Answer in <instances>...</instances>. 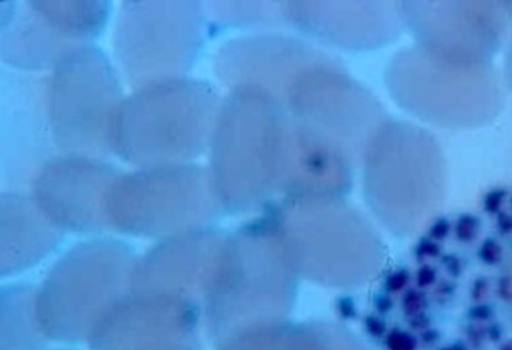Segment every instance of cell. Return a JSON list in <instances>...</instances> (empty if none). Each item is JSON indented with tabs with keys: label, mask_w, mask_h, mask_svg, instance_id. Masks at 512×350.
Listing matches in <instances>:
<instances>
[{
	"label": "cell",
	"mask_w": 512,
	"mask_h": 350,
	"mask_svg": "<svg viewBox=\"0 0 512 350\" xmlns=\"http://www.w3.org/2000/svg\"><path fill=\"white\" fill-rule=\"evenodd\" d=\"M504 205V204H503ZM495 228L499 235L505 237L512 234V212L505 211L503 206L501 210L495 214Z\"/></svg>",
	"instance_id": "4fadbf2b"
},
{
	"label": "cell",
	"mask_w": 512,
	"mask_h": 350,
	"mask_svg": "<svg viewBox=\"0 0 512 350\" xmlns=\"http://www.w3.org/2000/svg\"><path fill=\"white\" fill-rule=\"evenodd\" d=\"M437 280V270L428 264L422 265L416 276V281L419 287L425 288L433 285Z\"/></svg>",
	"instance_id": "5bb4252c"
},
{
	"label": "cell",
	"mask_w": 512,
	"mask_h": 350,
	"mask_svg": "<svg viewBox=\"0 0 512 350\" xmlns=\"http://www.w3.org/2000/svg\"><path fill=\"white\" fill-rule=\"evenodd\" d=\"M508 193L509 191L505 188H494L488 191L482 200V209L485 214L489 216L497 214L501 210Z\"/></svg>",
	"instance_id": "5b68a950"
},
{
	"label": "cell",
	"mask_w": 512,
	"mask_h": 350,
	"mask_svg": "<svg viewBox=\"0 0 512 350\" xmlns=\"http://www.w3.org/2000/svg\"><path fill=\"white\" fill-rule=\"evenodd\" d=\"M464 334L469 345L474 349H481L486 339L485 326L479 323L467 324L464 328Z\"/></svg>",
	"instance_id": "52a82bcc"
},
{
	"label": "cell",
	"mask_w": 512,
	"mask_h": 350,
	"mask_svg": "<svg viewBox=\"0 0 512 350\" xmlns=\"http://www.w3.org/2000/svg\"><path fill=\"white\" fill-rule=\"evenodd\" d=\"M427 306V298L423 292L411 290L407 293L405 298V307L410 314L422 313V310Z\"/></svg>",
	"instance_id": "8fae6325"
},
{
	"label": "cell",
	"mask_w": 512,
	"mask_h": 350,
	"mask_svg": "<svg viewBox=\"0 0 512 350\" xmlns=\"http://www.w3.org/2000/svg\"><path fill=\"white\" fill-rule=\"evenodd\" d=\"M498 350H512V339L501 344Z\"/></svg>",
	"instance_id": "ffe728a7"
},
{
	"label": "cell",
	"mask_w": 512,
	"mask_h": 350,
	"mask_svg": "<svg viewBox=\"0 0 512 350\" xmlns=\"http://www.w3.org/2000/svg\"><path fill=\"white\" fill-rule=\"evenodd\" d=\"M489 280L485 276L476 277L469 288V297L475 302H482V300L486 297L489 291Z\"/></svg>",
	"instance_id": "7c38bea8"
},
{
	"label": "cell",
	"mask_w": 512,
	"mask_h": 350,
	"mask_svg": "<svg viewBox=\"0 0 512 350\" xmlns=\"http://www.w3.org/2000/svg\"><path fill=\"white\" fill-rule=\"evenodd\" d=\"M457 289V285L451 280H441L435 287L434 294L438 299L446 301Z\"/></svg>",
	"instance_id": "9a60e30c"
},
{
	"label": "cell",
	"mask_w": 512,
	"mask_h": 350,
	"mask_svg": "<svg viewBox=\"0 0 512 350\" xmlns=\"http://www.w3.org/2000/svg\"><path fill=\"white\" fill-rule=\"evenodd\" d=\"M494 315L493 308L484 302L473 304L467 310L468 318L474 323L488 322Z\"/></svg>",
	"instance_id": "ba28073f"
},
{
	"label": "cell",
	"mask_w": 512,
	"mask_h": 350,
	"mask_svg": "<svg viewBox=\"0 0 512 350\" xmlns=\"http://www.w3.org/2000/svg\"><path fill=\"white\" fill-rule=\"evenodd\" d=\"M477 258L487 266H495L502 260L503 249L494 237H486L477 249Z\"/></svg>",
	"instance_id": "277c9868"
},
{
	"label": "cell",
	"mask_w": 512,
	"mask_h": 350,
	"mask_svg": "<svg viewBox=\"0 0 512 350\" xmlns=\"http://www.w3.org/2000/svg\"><path fill=\"white\" fill-rule=\"evenodd\" d=\"M438 350H468V348L465 346L462 342H454L451 344L444 345L440 347Z\"/></svg>",
	"instance_id": "d6986e66"
},
{
	"label": "cell",
	"mask_w": 512,
	"mask_h": 350,
	"mask_svg": "<svg viewBox=\"0 0 512 350\" xmlns=\"http://www.w3.org/2000/svg\"><path fill=\"white\" fill-rule=\"evenodd\" d=\"M426 49L460 62H489L512 40V1L431 2Z\"/></svg>",
	"instance_id": "7a4b0ae2"
},
{
	"label": "cell",
	"mask_w": 512,
	"mask_h": 350,
	"mask_svg": "<svg viewBox=\"0 0 512 350\" xmlns=\"http://www.w3.org/2000/svg\"><path fill=\"white\" fill-rule=\"evenodd\" d=\"M481 228V219L473 213H461L452 224V231L457 241L467 244L474 241Z\"/></svg>",
	"instance_id": "3957f363"
},
{
	"label": "cell",
	"mask_w": 512,
	"mask_h": 350,
	"mask_svg": "<svg viewBox=\"0 0 512 350\" xmlns=\"http://www.w3.org/2000/svg\"><path fill=\"white\" fill-rule=\"evenodd\" d=\"M499 297L506 302L512 301V279L508 275H502L497 284Z\"/></svg>",
	"instance_id": "2e32d148"
},
{
	"label": "cell",
	"mask_w": 512,
	"mask_h": 350,
	"mask_svg": "<svg viewBox=\"0 0 512 350\" xmlns=\"http://www.w3.org/2000/svg\"><path fill=\"white\" fill-rule=\"evenodd\" d=\"M421 113L445 129L489 124L504 105V80L492 61L460 62L427 50Z\"/></svg>",
	"instance_id": "6da1fadb"
},
{
	"label": "cell",
	"mask_w": 512,
	"mask_h": 350,
	"mask_svg": "<svg viewBox=\"0 0 512 350\" xmlns=\"http://www.w3.org/2000/svg\"><path fill=\"white\" fill-rule=\"evenodd\" d=\"M503 78L504 82L512 90V40L509 43V48L506 54Z\"/></svg>",
	"instance_id": "ac0fdd59"
},
{
	"label": "cell",
	"mask_w": 512,
	"mask_h": 350,
	"mask_svg": "<svg viewBox=\"0 0 512 350\" xmlns=\"http://www.w3.org/2000/svg\"><path fill=\"white\" fill-rule=\"evenodd\" d=\"M440 263L447 275L452 279H458L463 273V262L455 253H446L440 256Z\"/></svg>",
	"instance_id": "8992f818"
},
{
	"label": "cell",
	"mask_w": 512,
	"mask_h": 350,
	"mask_svg": "<svg viewBox=\"0 0 512 350\" xmlns=\"http://www.w3.org/2000/svg\"><path fill=\"white\" fill-rule=\"evenodd\" d=\"M441 255V245L430 237L422 239L416 249V256L420 260L424 258H438Z\"/></svg>",
	"instance_id": "9c48e42d"
},
{
	"label": "cell",
	"mask_w": 512,
	"mask_h": 350,
	"mask_svg": "<svg viewBox=\"0 0 512 350\" xmlns=\"http://www.w3.org/2000/svg\"><path fill=\"white\" fill-rule=\"evenodd\" d=\"M485 333L489 341L496 343L502 338L503 330L499 323L490 322L485 326Z\"/></svg>",
	"instance_id": "e0dca14e"
},
{
	"label": "cell",
	"mask_w": 512,
	"mask_h": 350,
	"mask_svg": "<svg viewBox=\"0 0 512 350\" xmlns=\"http://www.w3.org/2000/svg\"><path fill=\"white\" fill-rule=\"evenodd\" d=\"M452 232V223L446 217H440L430 226L428 235L431 239L440 242L445 240Z\"/></svg>",
	"instance_id": "30bf717a"
}]
</instances>
